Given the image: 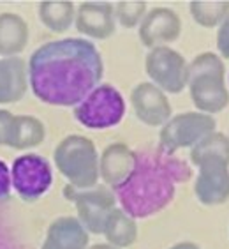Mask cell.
<instances>
[{"mask_svg":"<svg viewBox=\"0 0 229 249\" xmlns=\"http://www.w3.org/2000/svg\"><path fill=\"white\" fill-rule=\"evenodd\" d=\"M64 196L74 201L78 221L85 226L88 233L102 235L106 219L116 207V198L110 187L94 186L90 189H74L67 184L64 187Z\"/></svg>","mask_w":229,"mask_h":249,"instance_id":"7","label":"cell"},{"mask_svg":"<svg viewBox=\"0 0 229 249\" xmlns=\"http://www.w3.org/2000/svg\"><path fill=\"white\" fill-rule=\"evenodd\" d=\"M53 161L74 189H90L99 182V154L86 136H65L53 152Z\"/></svg>","mask_w":229,"mask_h":249,"instance_id":"4","label":"cell"},{"mask_svg":"<svg viewBox=\"0 0 229 249\" xmlns=\"http://www.w3.org/2000/svg\"><path fill=\"white\" fill-rule=\"evenodd\" d=\"M11 187H13V182H11V170H9V166L0 159V201L9 198Z\"/></svg>","mask_w":229,"mask_h":249,"instance_id":"27","label":"cell"},{"mask_svg":"<svg viewBox=\"0 0 229 249\" xmlns=\"http://www.w3.org/2000/svg\"><path fill=\"white\" fill-rule=\"evenodd\" d=\"M46 138V127L37 117L33 115H15L13 131L7 147L16 150L33 149L41 145Z\"/></svg>","mask_w":229,"mask_h":249,"instance_id":"19","label":"cell"},{"mask_svg":"<svg viewBox=\"0 0 229 249\" xmlns=\"http://www.w3.org/2000/svg\"><path fill=\"white\" fill-rule=\"evenodd\" d=\"M217 50L222 60H229V16L219 25L217 30Z\"/></svg>","mask_w":229,"mask_h":249,"instance_id":"25","label":"cell"},{"mask_svg":"<svg viewBox=\"0 0 229 249\" xmlns=\"http://www.w3.org/2000/svg\"><path fill=\"white\" fill-rule=\"evenodd\" d=\"M29 83L33 96L51 106H78L100 85L104 64L92 41L65 37L49 41L30 55Z\"/></svg>","mask_w":229,"mask_h":249,"instance_id":"1","label":"cell"},{"mask_svg":"<svg viewBox=\"0 0 229 249\" xmlns=\"http://www.w3.org/2000/svg\"><path fill=\"white\" fill-rule=\"evenodd\" d=\"M125 115L124 96L113 85L102 83L74 106V117L86 129H108L118 125Z\"/></svg>","mask_w":229,"mask_h":249,"instance_id":"5","label":"cell"},{"mask_svg":"<svg viewBox=\"0 0 229 249\" xmlns=\"http://www.w3.org/2000/svg\"><path fill=\"white\" fill-rule=\"evenodd\" d=\"M187 87L197 111L213 117L229 105L226 66L217 53L205 52L192 58L187 67Z\"/></svg>","mask_w":229,"mask_h":249,"instance_id":"3","label":"cell"},{"mask_svg":"<svg viewBox=\"0 0 229 249\" xmlns=\"http://www.w3.org/2000/svg\"><path fill=\"white\" fill-rule=\"evenodd\" d=\"M136 163V150L125 143H110L99 158V177L113 191L129 177Z\"/></svg>","mask_w":229,"mask_h":249,"instance_id":"14","label":"cell"},{"mask_svg":"<svg viewBox=\"0 0 229 249\" xmlns=\"http://www.w3.org/2000/svg\"><path fill=\"white\" fill-rule=\"evenodd\" d=\"M11 182L23 201H35L44 196L53 184L51 164L39 154H23L11 166Z\"/></svg>","mask_w":229,"mask_h":249,"instance_id":"8","label":"cell"},{"mask_svg":"<svg viewBox=\"0 0 229 249\" xmlns=\"http://www.w3.org/2000/svg\"><path fill=\"white\" fill-rule=\"evenodd\" d=\"M147 16V2L141 0H122L114 4V19L125 29L138 27Z\"/></svg>","mask_w":229,"mask_h":249,"instance_id":"24","label":"cell"},{"mask_svg":"<svg viewBox=\"0 0 229 249\" xmlns=\"http://www.w3.org/2000/svg\"><path fill=\"white\" fill-rule=\"evenodd\" d=\"M180 34V16L169 7H155L148 11L143 21L139 23V41L150 50L175 43Z\"/></svg>","mask_w":229,"mask_h":249,"instance_id":"11","label":"cell"},{"mask_svg":"<svg viewBox=\"0 0 229 249\" xmlns=\"http://www.w3.org/2000/svg\"><path fill=\"white\" fill-rule=\"evenodd\" d=\"M212 156L222 158L229 163V136L219 131L206 134L205 138H201L191 149V163L197 164L201 159L212 158Z\"/></svg>","mask_w":229,"mask_h":249,"instance_id":"23","label":"cell"},{"mask_svg":"<svg viewBox=\"0 0 229 249\" xmlns=\"http://www.w3.org/2000/svg\"><path fill=\"white\" fill-rule=\"evenodd\" d=\"M187 67L189 62L177 50L161 46L148 52L145 58V69L155 87L166 94H180L187 87Z\"/></svg>","mask_w":229,"mask_h":249,"instance_id":"9","label":"cell"},{"mask_svg":"<svg viewBox=\"0 0 229 249\" xmlns=\"http://www.w3.org/2000/svg\"><path fill=\"white\" fill-rule=\"evenodd\" d=\"M29 89V71L23 58H0V105L23 99Z\"/></svg>","mask_w":229,"mask_h":249,"instance_id":"16","label":"cell"},{"mask_svg":"<svg viewBox=\"0 0 229 249\" xmlns=\"http://www.w3.org/2000/svg\"><path fill=\"white\" fill-rule=\"evenodd\" d=\"M102 235L110 246L118 249L129 248L138 239V223L129 214H125L120 207H114L106 219Z\"/></svg>","mask_w":229,"mask_h":249,"instance_id":"18","label":"cell"},{"mask_svg":"<svg viewBox=\"0 0 229 249\" xmlns=\"http://www.w3.org/2000/svg\"><path fill=\"white\" fill-rule=\"evenodd\" d=\"M74 25L83 36L104 41L111 37L116 29L114 5L110 2H82L76 9Z\"/></svg>","mask_w":229,"mask_h":249,"instance_id":"13","label":"cell"},{"mask_svg":"<svg viewBox=\"0 0 229 249\" xmlns=\"http://www.w3.org/2000/svg\"><path fill=\"white\" fill-rule=\"evenodd\" d=\"M194 175L191 163L161 147L136 150L131 175L118 187L114 198L120 209L134 219H145L164 211L177 195L178 184L189 182Z\"/></svg>","mask_w":229,"mask_h":249,"instance_id":"2","label":"cell"},{"mask_svg":"<svg viewBox=\"0 0 229 249\" xmlns=\"http://www.w3.org/2000/svg\"><path fill=\"white\" fill-rule=\"evenodd\" d=\"M169 249H201V248L196 244V242H189V240H185V242H178V244L171 246Z\"/></svg>","mask_w":229,"mask_h":249,"instance_id":"28","label":"cell"},{"mask_svg":"<svg viewBox=\"0 0 229 249\" xmlns=\"http://www.w3.org/2000/svg\"><path fill=\"white\" fill-rule=\"evenodd\" d=\"M13 122H15V115L9 110H0V145L7 147V143H9Z\"/></svg>","mask_w":229,"mask_h":249,"instance_id":"26","label":"cell"},{"mask_svg":"<svg viewBox=\"0 0 229 249\" xmlns=\"http://www.w3.org/2000/svg\"><path fill=\"white\" fill-rule=\"evenodd\" d=\"M29 43V27L25 19L15 13H0V55L16 57Z\"/></svg>","mask_w":229,"mask_h":249,"instance_id":"17","label":"cell"},{"mask_svg":"<svg viewBox=\"0 0 229 249\" xmlns=\"http://www.w3.org/2000/svg\"><path fill=\"white\" fill-rule=\"evenodd\" d=\"M217 129V120L201 111H185L171 117L159 134V147L167 154L194 147L201 138Z\"/></svg>","mask_w":229,"mask_h":249,"instance_id":"6","label":"cell"},{"mask_svg":"<svg viewBox=\"0 0 229 249\" xmlns=\"http://www.w3.org/2000/svg\"><path fill=\"white\" fill-rule=\"evenodd\" d=\"M86 249H118V248H114V246H110V244H94Z\"/></svg>","mask_w":229,"mask_h":249,"instance_id":"29","label":"cell"},{"mask_svg":"<svg viewBox=\"0 0 229 249\" xmlns=\"http://www.w3.org/2000/svg\"><path fill=\"white\" fill-rule=\"evenodd\" d=\"M39 19L51 32L62 34L71 29L76 16V7L67 0H46L39 4Z\"/></svg>","mask_w":229,"mask_h":249,"instance_id":"21","label":"cell"},{"mask_svg":"<svg viewBox=\"0 0 229 249\" xmlns=\"http://www.w3.org/2000/svg\"><path fill=\"white\" fill-rule=\"evenodd\" d=\"M194 193L203 205H222L229 200V163L226 159L212 156L201 159Z\"/></svg>","mask_w":229,"mask_h":249,"instance_id":"10","label":"cell"},{"mask_svg":"<svg viewBox=\"0 0 229 249\" xmlns=\"http://www.w3.org/2000/svg\"><path fill=\"white\" fill-rule=\"evenodd\" d=\"M131 105L143 124L157 127L171 119V103L159 87L152 82H141L131 92Z\"/></svg>","mask_w":229,"mask_h":249,"instance_id":"12","label":"cell"},{"mask_svg":"<svg viewBox=\"0 0 229 249\" xmlns=\"http://www.w3.org/2000/svg\"><path fill=\"white\" fill-rule=\"evenodd\" d=\"M90 235L85 226L71 216H62L48 226L41 249H86Z\"/></svg>","mask_w":229,"mask_h":249,"instance_id":"15","label":"cell"},{"mask_svg":"<svg viewBox=\"0 0 229 249\" xmlns=\"http://www.w3.org/2000/svg\"><path fill=\"white\" fill-rule=\"evenodd\" d=\"M228 80H229V78H228Z\"/></svg>","mask_w":229,"mask_h":249,"instance_id":"30","label":"cell"},{"mask_svg":"<svg viewBox=\"0 0 229 249\" xmlns=\"http://www.w3.org/2000/svg\"><path fill=\"white\" fill-rule=\"evenodd\" d=\"M0 249H33L23 223L9 205V198L0 201Z\"/></svg>","mask_w":229,"mask_h":249,"instance_id":"20","label":"cell"},{"mask_svg":"<svg viewBox=\"0 0 229 249\" xmlns=\"http://www.w3.org/2000/svg\"><path fill=\"white\" fill-rule=\"evenodd\" d=\"M189 7L194 21L205 29L219 27L229 16L228 0H192Z\"/></svg>","mask_w":229,"mask_h":249,"instance_id":"22","label":"cell"}]
</instances>
